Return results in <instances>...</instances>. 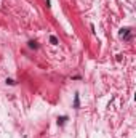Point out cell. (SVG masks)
I'll return each mask as SVG.
<instances>
[{"label": "cell", "instance_id": "5", "mask_svg": "<svg viewBox=\"0 0 136 138\" xmlns=\"http://www.w3.org/2000/svg\"><path fill=\"white\" fill-rule=\"evenodd\" d=\"M7 84L8 85H14V80L13 79H7Z\"/></svg>", "mask_w": 136, "mask_h": 138}, {"label": "cell", "instance_id": "3", "mask_svg": "<svg viewBox=\"0 0 136 138\" xmlns=\"http://www.w3.org/2000/svg\"><path fill=\"white\" fill-rule=\"evenodd\" d=\"M74 108H75V109L79 108V95H75V103H74Z\"/></svg>", "mask_w": 136, "mask_h": 138}, {"label": "cell", "instance_id": "4", "mask_svg": "<svg viewBox=\"0 0 136 138\" xmlns=\"http://www.w3.org/2000/svg\"><path fill=\"white\" fill-rule=\"evenodd\" d=\"M29 47H31V48H37V44H35V42H29Z\"/></svg>", "mask_w": 136, "mask_h": 138}, {"label": "cell", "instance_id": "2", "mask_svg": "<svg viewBox=\"0 0 136 138\" xmlns=\"http://www.w3.org/2000/svg\"><path fill=\"white\" fill-rule=\"evenodd\" d=\"M50 42H51L53 45H56V44H58V39H56L54 36H51V37H50Z\"/></svg>", "mask_w": 136, "mask_h": 138}, {"label": "cell", "instance_id": "1", "mask_svg": "<svg viewBox=\"0 0 136 138\" xmlns=\"http://www.w3.org/2000/svg\"><path fill=\"white\" fill-rule=\"evenodd\" d=\"M128 31H130V29H122V32H120V37H128Z\"/></svg>", "mask_w": 136, "mask_h": 138}, {"label": "cell", "instance_id": "6", "mask_svg": "<svg viewBox=\"0 0 136 138\" xmlns=\"http://www.w3.org/2000/svg\"><path fill=\"white\" fill-rule=\"evenodd\" d=\"M67 117H61V119H58V124H64V120H66Z\"/></svg>", "mask_w": 136, "mask_h": 138}]
</instances>
